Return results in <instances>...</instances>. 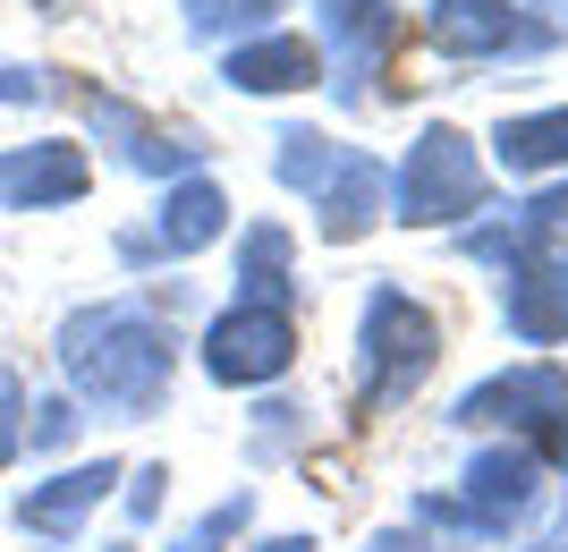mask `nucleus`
<instances>
[{
    "label": "nucleus",
    "mask_w": 568,
    "mask_h": 552,
    "mask_svg": "<svg viewBox=\"0 0 568 552\" xmlns=\"http://www.w3.org/2000/svg\"><path fill=\"white\" fill-rule=\"evenodd\" d=\"M111 484H119L111 459H94V468H69V476H51V484H34V493H18V528L60 544V535H77V519H85V510H94Z\"/></svg>",
    "instance_id": "nucleus-12"
},
{
    "label": "nucleus",
    "mask_w": 568,
    "mask_h": 552,
    "mask_svg": "<svg viewBox=\"0 0 568 552\" xmlns=\"http://www.w3.org/2000/svg\"><path fill=\"white\" fill-rule=\"evenodd\" d=\"M484 204V162H475V144L458 128H425V137L407 144L399 179H390V213L433 230V221H467Z\"/></svg>",
    "instance_id": "nucleus-5"
},
{
    "label": "nucleus",
    "mask_w": 568,
    "mask_h": 552,
    "mask_svg": "<svg viewBox=\"0 0 568 552\" xmlns=\"http://www.w3.org/2000/svg\"><path fill=\"white\" fill-rule=\"evenodd\" d=\"M288 358H297V314H288V307L237 298L213 332H204V374H213V383H237V391L288 374Z\"/></svg>",
    "instance_id": "nucleus-6"
},
{
    "label": "nucleus",
    "mask_w": 568,
    "mask_h": 552,
    "mask_svg": "<svg viewBox=\"0 0 568 552\" xmlns=\"http://www.w3.org/2000/svg\"><path fill=\"white\" fill-rule=\"evenodd\" d=\"M51 349H60L69 391L85 400V409H102V416H153L162 391H170V358H179L170 323L144 307V298L77 307L69 323L51 332Z\"/></svg>",
    "instance_id": "nucleus-1"
},
{
    "label": "nucleus",
    "mask_w": 568,
    "mask_h": 552,
    "mask_svg": "<svg viewBox=\"0 0 568 552\" xmlns=\"http://www.w3.org/2000/svg\"><path fill=\"white\" fill-rule=\"evenodd\" d=\"M51 94V69H18V60H0V102H43Z\"/></svg>",
    "instance_id": "nucleus-21"
},
{
    "label": "nucleus",
    "mask_w": 568,
    "mask_h": 552,
    "mask_svg": "<svg viewBox=\"0 0 568 552\" xmlns=\"http://www.w3.org/2000/svg\"><path fill=\"white\" fill-rule=\"evenodd\" d=\"M237 298H255V307H297L281 221H255V230H246V247H237Z\"/></svg>",
    "instance_id": "nucleus-16"
},
{
    "label": "nucleus",
    "mask_w": 568,
    "mask_h": 552,
    "mask_svg": "<svg viewBox=\"0 0 568 552\" xmlns=\"http://www.w3.org/2000/svg\"><path fill=\"white\" fill-rule=\"evenodd\" d=\"M425 26H433V43L450 51V60H500V51L544 43V26H526L509 0H433Z\"/></svg>",
    "instance_id": "nucleus-9"
},
{
    "label": "nucleus",
    "mask_w": 568,
    "mask_h": 552,
    "mask_svg": "<svg viewBox=\"0 0 568 552\" xmlns=\"http://www.w3.org/2000/svg\"><path fill=\"white\" fill-rule=\"evenodd\" d=\"M85 188H94V170H85V153H77L69 137L9 144V153H0V204H9V213H60V204H77Z\"/></svg>",
    "instance_id": "nucleus-8"
},
{
    "label": "nucleus",
    "mask_w": 568,
    "mask_h": 552,
    "mask_svg": "<svg viewBox=\"0 0 568 552\" xmlns=\"http://www.w3.org/2000/svg\"><path fill=\"white\" fill-rule=\"evenodd\" d=\"M544 9H551V18H560V26H568V0H544Z\"/></svg>",
    "instance_id": "nucleus-25"
},
{
    "label": "nucleus",
    "mask_w": 568,
    "mask_h": 552,
    "mask_svg": "<svg viewBox=\"0 0 568 552\" xmlns=\"http://www.w3.org/2000/svg\"><path fill=\"white\" fill-rule=\"evenodd\" d=\"M390 34H399V9H390V0H314V51L339 69L332 86L348 102L365 94V77L382 69Z\"/></svg>",
    "instance_id": "nucleus-7"
},
{
    "label": "nucleus",
    "mask_w": 568,
    "mask_h": 552,
    "mask_svg": "<svg viewBox=\"0 0 568 552\" xmlns=\"http://www.w3.org/2000/svg\"><path fill=\"white\" fill-rule=\"evenodd\" d=\"M85 120L119 144V162H136V170H187V162H195V144L162 137V128L144 120V111H128L119 94H94V102H85Z\"/></svg>",
    "instance_id": "nucleus-14"
},
{
    "label": "nucleus",
    "mask_w": 568,
    "mask_h": 552,
    "mask_svg": "<svg viewBox=\"0 0 568 552\" xmlns=\"http://www.w3.org/2000/svg\"><path fill=\"white\" fill-rule=\"evenodd\" d=\"M221 77H230L237 94H297V86H314L323 77V51L306 43V34H246V43H230V60H221Z\"/></svg>",
    "instance_id": "nucleus-10"
},
{
    "label": "nucleus",
    "mask_w": 568,
    "mask_h": 552,
    "mask_svg": "<svg viewBox=\"0 0 568 552\" xmlns=\"http://www.w3.org/2000/svg\"><path fill=\"white\" fill-rule=\"evenodd\" d=\"M458 425H509L535 459L568 468V365L535 358V365H509L493 383H475L458 400Z\"/></svg>",
    "instance_id": "nucleus-2"
},
{
    "label": "nucleus",
    "mask_w": 568,
    "mask_h": 552,
    "mask_svg": "<svg viewBox=\"0 0 568 552\" xmlns=\"http://www.w3.org/2000/svg\"><path fill=\"white\" fill-rule=\"evenodd\" d=\"M535 502H544V459L526 442H493V451L467 459L458 502H425V519L433 528H458V535H509L535 519Z\"/></svg>",
    "instance_id": "nucleus-3"
},
{
    "label": "nucleus",
    "mask_w": 568,
    "mask_h": 552,
    "mask_svg": "<svg viewBox=\"0 0 568 552\" xmlns=\"http://www.w3.org/2000/svg\"><path fill=\"white\" fill-rule=\"evenodd\" d=\"M255 552H314V535H272V544H255Z\"/></svg>",
    "instance_id": "nucleus-24"
},
{
    "label": "nucleus",
    "mask_w": 568,
    "mask_h": 552,
    "mask_svg": "<svg viewBox=\"0 0 568 552\" xmlns=\"http://www.w3.org/2000/svg\"><path fill=\"white\" fill-rule=\"evenodd\" d=\"M26 433H34L43 451H60V442L77 433V409H69V400H43V409H26Z\"/></svg>",
    "instance_id": "nucleus-20"
},
{
    "label": "nucleus",
    "mask_w": 568,
    "mask_h": 552,
    "mask_svg": "<svg viewBox=\"0 0 568 552\" xmlns=\"http://www.w3.org/2000/svg\"><path fill=\"white\" fill-rule=\"evenodd\" d=\"M162 484H170V468H144L136 493H128V510H136V519H153V510H162Z\"/></svg>",
    "instance_id": "nucleus-22"
},
{
    "label": "nucleus",
    "mask_w": 568,
    "mask_h": 552,
    "mask_svg": "<svg viewBox=\"0 0 568 552\" xmlns=\"http://www.w3.org/2000/svg\"><path fill=\"white\" fill-rule=\"evenodd\" d=\"M493 153H500V170H518V179L560 170L568 162V102H560V111H518V120H500Z\"/></svg>",
    "instance_id": "nucleus-15"
},
{
    "label": "nucleus",
    "mask_w": 568,
    "mask_h": 552,
    "mask_svg": "<svg viewBox=\"0 0 568 552\" xmlns=\"http://www.w3.org/2000/svg\"><path fill=\"white\" fill-rule=\"evenodd\" d=\"M221 230H230V195H221L213 179H179V188L162 195V213H153L162 255H195V247H213Z\"/></svg>",
    "instance_id": "nucleus-13"
},
{
    "label": "nucleus",
    "mask_w": 568,
    "mask_h": 552,
    "mask_svg": "<svg viewBox=\"0 0 568 552\" xmlns=\"http://www.w3.org/2000/svg\"><path fill=\"white\" fill-rule=\"evenodd\" d=\"M382 162L374 153H356V144H339V162H332V179L314 188V221H323V239L332 247H348V239H365L374 230V213H382Z\"/></svg>",
    "instance_id": "nucleus-11"
},
{
    "label": "nucleus",
    "mask_w": 568,
    "mask_h": 552,
    "mask_svg": "<svg viewBox=\"0 0 568 552\" xmlns=\"http://www.w3.org/2000/svg\"><path fill=\"white\" fill-rule=\"evenodd\" d=\"M365 552H433V544H425V535H407V528H390V535H374Z\"/></svg>",
    "instance_id": "nucleus-23"
},
{
    "label": "nucleus",
    "mask_w": 568,
    "mask_h": 552,
    "mask_svg": "<svg viewBox=\"0 0 568 552\" xmlns=\"http://www.w3.org/2000/svg\"><path fill=\"white\" fill-rule=\"evenodd\" d=\"M433 358H442V323H433L407 289L374 281V298H365V400H374V409L407 400V391L433 374Z\"/></svg>",
    "instance_id": "nucleus-4"
},
{
    "label": "nucleus",
    "mask_w": 568,
    "mask_h": 552,
    "mask_svg": "<svg viewBox=\"0 0 568 552\" xmlns=\"http://www.w3.org/2000/svg\"><path fill=\"white\" fill-rule=\"evenodd\" d=\"M179 9H187V26H195V34H230V26H246V34H263L281 0H179Z\"/></svg>",
    "instance_id": "nucleus-18"
},
{
    "label": "nucleus",
    "mask_w": 568,
    "mask_h": 552,
    "mask_svg": "<svg viewBox=\"0 0 568 552\" xmlns=\"http://www.w3.org/2000/svg\"><path fill=\"white\" fill-rule=\"evenodd\" d=\"M26 451V391H18V374L0 365V468Z\"/></svg>",
    "instance_id": "nucleus-19"
},
{
    "label": "nucleus",
    "mask_w": 568,
    "mask_h": 552,
    "mask_svg": "<svg viewBox=\"0 0 568 552\" xmlns=\"http://www.w3.org/2000/svg\"><path fill=\"white\" fill-rule=\"evenodd\" d=\"M272 144H281V179H288V188H306V195L323 188V179H332V162H339V144L323 137V128H281Z\"/></svg>",
    "instance_id": "nucleus-17"
},
{
    "label": "nucleus",
    "mask_w": 568,
    "mask_h": 552,
    "mask_svg": "<svg viewBox=\"0 0 568 552\" xmlns=\"http://www.w3.org/2000/svg\"><path fill=\"white\" fill-rule=\"evenodd\" d=\"M535 552H568V544H535Z\"/></svg>",
    "instance_id": "nucleus-26"
}]
</instances>
